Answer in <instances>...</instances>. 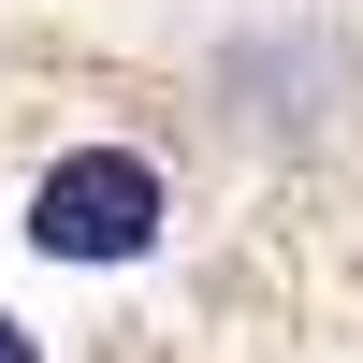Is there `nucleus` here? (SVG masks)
I'll list each match as a JSON object with an SVG mask.
<instances>
[{
    "label": "nucleus",
    "mask_w": 363,
    "mask_h": 363,
    "mask_svg": "<svg viewBox=\"0 0 363 363\" xmlns=\"http://www.w3.org/2000/svg\"><path fill=\"white\" fill-rule=\"evenodd\" d=\"M174 233V189L145 145H58L44 174H29V247L44 262H87V277H116V262H145Z\"/></svg>",
    "instance_id": "nucleus-1"
},
{
    "label": "nucleus",
    "mask_w": 363,
    "mask_h": 363,
    "mask_svg": "<svg viewBox=\"0 0 363 363\" xmlns=\"http://www.w3.org/2000/svg\"><path fill=\"white\" fill-rule=\"evenodd\" d=\"M0 363H44V335H29V320H0Z\"/></svg>",
    "instance_id": "nucleus-2"
}]
</instances>
